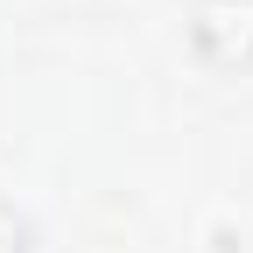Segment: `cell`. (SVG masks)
Returning a JSON list of instances; mask_svg holds the SVG:
<instances>
[{
	"mask_svg": "<svg viewBox=\"0 0 253 253\" xmlns=\"http://www.w3.org/2000/svg\"><path fill=\"white\" fill-rule=\"evenodd\" d=\"M190 49L218 71H253V0H197L190 7Z\"/></svg>",
	"mask_w": 253,
	"mask_h": 253,
	"instance_id": "1",
	"label": "cell"
},
{
	"mask_svg": "<svg viewBox=\"0 0 253 253\" xmlns=\"http://www.w3.org/2000/svg\"><path fill=\"white\" fill-rule=\"evenodd\" d=\"M0 253H36V225L14 197H0Z\"/></svg>",
	"mask_w": 253,
	"mask_h": 253,
	"instance_id": "2",
	"label": "cell"
}]
</instances>
